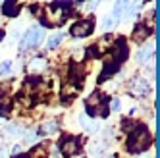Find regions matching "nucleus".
Returning a JSON list of instances; mask_svg holds the SVG:
<instances>
[{"instance_id":"nucleus-1","label":"nucleus","mask_w":160,"mask_h":158,"mask_svg":"<svg viewBox=\"0 0 160 158\" xmlns=\"http://www.w3.org/2000/svg\"><path fill=\"white\" fill-rule=\"evenodd\" d=\"M148 146H151V133L145 127H137L135 131L129 133V139H128L129 152H143Z\"/></svg>"},{"instance_id":"nucleus-2","label":"nucleus","mask_w":160,"mask_h":158,"mask_svg":"<svg viewBox=\"0 0 160 158\" xmlns=\"http://www.w3.org/2000/svg\"><path fill=\"white\" fill-rule=\"evenodd\" d=\"M41 41H42V29H35V27H31V29L25 33V37L21 39L19 50H27L29 47H37Z\"/></svg>"},{"instance_id":"nucleus-3","label":"nucleus","mask_w":160,"mask_h":158,"mask_svg":"<svg viewBox=\"0 0 160 158\" xmlns=\"http://www.w3.org/2000/svg\"><path fill=\"white\" fill-rule=\"evenodd\" d=\"M93 33V21L91 19H83V21H77V23L72 27V35L73 37H85Z\"/></svg>"},{"instance_id":"nucleus-4","label":"nucleus","mask_w":160,"mask_h":158,"mask_svg":"<svg viewBox=\"0 0 160 158\" xmlns=\"http://www.w3.org/2000/svg\"><path fill=\"white\" fill-rule=\"evenodd\" d=\"M129 89H131V93H133V95L143 96V95H147V93H148V83L145 81L143 77H135V79H131Z\"/></svg>"},{"instance_id":"nucleus-5","label":"nucleus","mask_w":160,"mask_h":158,"mask_svg":"<svg viewBox=\"0 0 160 158\" xmlns=\"http://www.w3.org/2000/svg\"><path fill=\"white\" fill-rule=\"evenodd\" d=\"M114 58H116V62H123L125 58H128V47H125V42L120 39L116 44H114Z\"/></svg>"},{"instance_id":"nucleus-6","label":"nucleus","mask_w":160,"mask_h":158,"mask_svg":"<svg viewBox=\"0 0 160 158\" xmlns=\"http://www.w3.org/2000/svg\"><path fill=\"white\" fill-rule=\"evenodd\" d=\"M77 139H66L64 143H62V152L66 154V156H73L75 152H77Z\"/></svg>"},{"instance_id":"nucleus-7","label":"nucleus","mask_w":160,"mask_h":158,"mask_svg":"<svg viewBox=\"0 0 160 158\" xmlns=\"http://www.w3.org/2000/svg\"><path fill=\"white\" fill-rule=\"evenodd\" d=\"M2 12H4L6 16H18L19 4H18V2H12V0H8V2L2 4Z\"/></svg>"},{"instance_id":"nucleus-8","label":"nucleus","mask_w":160,"mask_h":158,"mask_svg":"<svg viewBox=\"0 0 160 158\" xmlns=\"http://www.w3.org/2000/svg\"><path fill=\"white\" fill-rule=\"evenodd\" d=\"M154 52V44H147L145 48H141L139 52H137V62H147L148 56H151Z\"/></svg>"},{"instance_id":"nucleus-9","label":"nucleus","mask_w":160,"mask_h":158,"mask_svg":"<svg viewBox=\"0 0 160 158\" xmlns=\"http://www.w3.org/2000/svg\"><path fill=\"white\" fill-rule=\"evenodd\" d=\"M81 126H83L87 131H98V123H97V121H91V120L85 118V116L81 118Z\"/></svg>"},{"instance_id":"nucleus-10","label":"nucleus","mask_w":160,"mask_h":158,"mask_svg":"<svg viewBox=\"0 0 160 158\" xmlns=\"http://www.w3.org/2000/svg\"><path fill=\"white\" fill-rule=\"evenodd\" d=\"M60 41H62V33H56V35L48 37L47 47H48V48H54V47H58V42H60Z\"/></svg>"},{"instance_id":"nucleus-11","label":"nucleus","mask_w":160,"mask_h":158,"mask_svg":"<svg viewBox=\"0 0 160 158\" xmlns=\"http://www.w3.org/2000/svg\"><path fill=\"white\" fill-rule=\"evenodd\" d=\"M56 127H58V126H56V121H48V123H44V126L41 127V135H44V133H52V131H56Z\"/></svg>"},{"instance_id":"nucleus-12","label":"nucleus","mask_w":160,"mask_h":158,"mask_svg":"<svg viewBox=\"0 0 160 158\" xmlns=\"http://www.w3.org/2000/svg\"><path fill=\"white\" fill-rule=\"evenodd\" d=\"M2 133H6V137H14V135L18 133V127H16V126H10V123H8V126L2 127Z\"/></svg>"},{"instance_id":"nucleus-13","label":"nucleus","mask_w":160,"mask_h":158,"mask_svg":"<svg viewBox=\"0 0 160 158\" xmlns=\"http://www.w3.org/2000/svg\"><path fill=\"white\" fill-rule=\"evenodd\" d=\"M29 67H31V70H35V72H39V70H42V67H44V60H41V58H37V60H33Z\"/></svg>"},{"instance_id":"nucleus-14","label":"nucleus","mask_w":160,"mask_h":158,"mask_svg":"<svg viewBox=\"0 0 160 158\" xmlns=\"http://www.w3.org/2000/svg\"><path fill=\"white\" fill-rule=\"evenodd\" d=\"M10 70H12V62H4V64H0V75H8Z\"/></svg>"},{"instance_id":"nucleus-15","label":"nucleus","mask_w":160,"mask_h":158,"mask_svg":"<svg viewBox=\"0 0 160 158\" xmlns=\"http://www.w3.org/2000/svg\"><path fill=\"white\" fill-rule=\"evenodd\" d=\"M123 8H125V4H123V2H118V4H116V8H114V19L122 17V14H123L122 10H123Z\"/></svg>"},{"instance_id":"nucleus-16","label":"nucleus","mask_w":160,"mask_h":158,"mask_svg":"<svg viewBox=\"0 0 160 158\" xmlns=\"http://www.w3.org/2000/svg\"><path fill=\"white\" fill-rule=\"evenodd\" d=\"M93 154L98 156V158L104 156V146H102V145H95V146H93Z\"/></svg>"},{"instance_id":"nucleus-17","label":"nucleus","mask_w":160,"mask_h":158,"mask_svg":"<svg viewBox=\"0 0 160 158\" xmlns=\"http://www.w3.org/2000/svg\"><path fill=\"white\" fill-rule=\"evenodd\" d=\"M114 25H116V19H114V17H112V16H110V17H106V19H104V29H106V31H110V29H112V27H114Z\"/></svg>"},{"instance_id":"nucleus-18","label":"nucleus","mask_w":160,"mask_h":158,"mask_svg":"<svg viewBox=\"0 0 160 158\" xmlns=\"http://www.w3.org/2000/svg\"><path fill=\"white\" fill-rule=\"evenodd\" d=\"M23 139H25L27 143H33V141H35V139H37V135H35V133H33V131H27V133L23 135Z\"/></svg>"},{"instance_id":"nucleus-19","label":"nucleus","mask_w":160,"mask_h":158,"mask_svg":"<svg viewBox=\"0 0 160 158\" xmlns=\"http://www.w3.org/2000/svg\"><path fill=\"white\" fill-rule=\"evenodd\" d=\"M110 108H112L114 112H118V110H120V100H118V98H112V100H110Z\"/></svg>"},{"instance_id":"nucleus-20","label":"nucleus","mask_w":160,"mask_h":158,"mask_svg":"<svg viewBox=\"0 0 160 158\" xmlns=\"http://www.w3.org/2000/svg\"><path fill=\"white\" fill-rule=\"evenodd\" d=\"M19 152H21V146H19V145H16L14 149H12V154H19Z\"/></svg>"},{"instance_id":"nucleus-21","label":"nucleus","mask_w":160,"mask_h":158,"mask_svg":"<svg viewBox=\"0 0 160 158\" xmlns=\"http://www.w3.org/2000/svg\"><path fill=\"white\" fill-rule=\"evenodd\" d=\"M8 156V151L6 149H0V158H6Z\"/></svg>"},{"instance_id":"nucleus-22","label":"nucleus","mask_w":160,"mask_h":158,"mask_svg":"<svg viewBox=\"0 0 160 158\" xmlns=\"http://www.w3.org/2000/svg\"><path fill=\"white\" fill-rule=\"evenodd\" d=\"M21 158H27V156H21Z\"/></svg>"}]
</instances>
